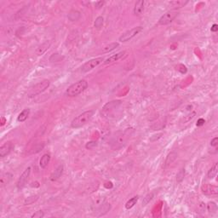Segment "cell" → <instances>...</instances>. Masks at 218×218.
Instances as JSON below:
<instances>
[{
    "label": "cell",
    "instance_id": "cell-1",
    "mask_svg": "<svg viewBox=\"0 0 218 218\" xmlns=\"http://www.w3.org/2000/svg\"><path fill=\"white\" fill-rule=\"evenodd\" d=\"M88 88V82L86 80L82 79L77 81L76 83H72L69 87L67 89V91L65 92V94L70 96V97H74L77 96L82 92H83Z\"/></svg>",
    "mask_w": 218,
    "mask_h": 218
},
{
    "label": "cell",
    "instance_id": "cell-2",
    "mask_svg": "<svg viewBox=\"0 0 218 218\" xmlns=\"http://www.w3.org/2000/svg\"><path fill=\"white\" fill-rule=\"evenodd\" d=\"M94 113L95 112L93 110L83 112V113H81L72 119V121L71 122V127L73 129H79V128H81L83 125H85L91 119L94 115Z\"/></svg>",
    "mask_w": 218,
    "mask_h": 218
},
{
    "label": "cell",
    "instance_id": "cell-3",
    "mask_svg": "<svg viewBox=\"0 0 218 218\" xmlns=\"http://www.w3.org/2000/svg\"><path fill=\"white\" fill-rule=\"evenodd\" d=\"M50 82L48 79L43 80L42 82L36 83L35 85L32 86L28 90V97H34L36 95H40L41 93L45 91L48 88L50 87Z\"/></svg>",
    "mask_w": 218,
    "mask_h": 218
},
{
    "label": "cell",
    "instance_id": "cell-4",
    "mask_svg": "<svg viewBox=\"0 0 218 218\" xmlns=\"http://www.w3.org/2000/svg\"><path fill=\"white\" fill-rule=\"evenodd\" d=\"M120 105H121L120 101H112L104 106L102 110V115L103 117H111Z\"/></svg>",
    "mask_w": 218,
    "mask_h": 218
},
{
    "label": "cell",
    "instance_id": "cell-5",
    "mask_svg": "<svg viewBox=\"0 0 218 218\" xmlns=\"http://www.w3.org/2000/svg\"><path fill=\"white\" fill-rule=\"evenodd\" d=\"M143 30V28L142 27H136V28H134L127 31L124 33H123L122 35L119 37V42H122V43H125V42H128L131 40L133 38H135V36L139 34L140 32H142Z\"/></svg>",
    "mask_w": 218,
    "mask_h": 218
},
{
    "label": "cell",
    "instance_id": "cell-6",
    "mask_svg": "<svg viewBox=\"0 0 218 218\" xmlns=\"http://www.w3.org/2000/svg\"><path fill=\"white\" fill-rule=\"evenodd\" d=\"M178 11L177 10H169L165 14H164L159 20V25L161 26H165L168 24L171 23L173 20L176 19V17L178 16Z\"/></svg>",
    "mask_w": 218,
    "mask_h": 218
},
{
    "label": "cell",
    "instance_id": "cell-7",
    "mask_svg": "<svg viewBox=\"0 0 218 218\" xmlns=\"http://www.w3.org/2000/svg\"><path fill=\"white\" fill-rule=\"evenodd\" d=\"M104 61L103 57H98V58H95V59L90 60L89 61L85 62L82 66L81 68V72H87L93 70L94 68H95L96 67H98L100 64H102Z\"/></svg>",
    "mask_w": 218,
    "mask_h": 218
},
{
    "label": "cell",
    "instance_id": "cell-8",
    "mask_svg": "<svg viewBox=\"0 0 218 218\" xmlns=\"http://www.w3.org/2000/svg\"><path fill=\"white\" fill-rule=\"evenodd\" d=\"M30 174H31V167H28L23 171V173L20 175V177L18 179L17 185H16L18 189H22L25 187L26 183L28 182V178H29V176H30Z\"/></svg>",
    "mask_w": 218,
    "mask_h": 218
},
{
    "label": "cell",
    "instance_id": "cell-9",
    "mask_svg": "<svg viewBox=\"0 0 218 218\" xmlns=\"http://www.w3.org/2000/svg\"><path fill=\"white\" fill-rule=\"evenodd\" d=\"M202 193L207 196H213L218 194V187L215 185H211L210 183H205L201 187Z\"/></svg>",
    "mask_w": 218,
    "mask_h": 218
},
{
    "label": "cell",
    "instance_id": "cell-10",
    "mask_svg": "<svg viewBox=\"0 0 218 218\" xmlns=\"http://www.w3.org/2000/svg\"><path fill=\"white\" fill-rule=\"evenodd\" d=\"M12 148H13V144L11 142H7L4 143L0 147V157L4 158L5 156H7L11 152Z\"/></svg>",
    "mask_w": 218,
    "mask_h": 218
},
{
    "label": "cell",
    "instance_id": "cell-11",
    "mask_svg": "<svg viewBox=\"0 0 218 218\" xmlns=\"http://www.w3.org/2000/svg\"><path fill=\"white\" fill-rule=\"evenodd\" d=\"M124 56H126V53H125V52H119V53H117V54H115V55H113V56H110L109 58H107V60H105V61H104V63L109 64L112 63V62H114V61H118L119 60L123 59Z\"/></svg>",
    "mask_w": 218,
    "mask_h": 218
},
{
    "label": "cell",
    "instance_id": "cell-12",
    "mask_svg": "<svg viewBox=\"0 0 218 218\" xmlns=\"http://www.w3.org/2000/svg\"><path fill=\"white\" fill-rule=\"evenodd\" d=\"M188 1H184V0H177V1H171L169 2V5L172 8V10H177L178 9H181L184 7Z\"/></svg>",
    "mask_w": 218,
    "mask_h": 218
},
{
    "label": "cell",
    "instance_id": "cell-13",
    "mask_svg": "<svg viewBox=\"0 0 218 218\" xmlns=\"http://www.w3.org/2000/svg\"><path fill=\"white\" fill-rule=\"evenodd\" d=\"M50 47V43L48 42V41H46V42L43 43L41 45H39V47L37 48V50H36V54H37L38 56H42V55H44V53L47 51Z\"/></svg>",
    "mask_w": 218,
    "mask_h": 218
},
{
    "label": "cell",
    "instance_id": "cell-14",
    "mask_svg": "<svg viewBox=\"0 0 218 218\" xmlns=\"http://www.w3.org/2000/svg\"><path fill=\"white\" fill-rule=\"evenodd\" d=\"M144 3L145 2L143 0H140L135 3L134 10H133L135 16H141L142 14L143 10H144Z\"/></svg>",
    "mask_w": 218,
    "mask_h": 218
},
{
    "label": "cell",
    "instance_id": "cell-15",
    "mask_svg": "<svg viewBox=\"0 0 218 218\" xmlns=\"http://www.w3.org/2000/svg\"><path fill=\"white\" fill-rule=\"evenodd\" d=\"M63 168L64 167L62 164H61V165L57 167L56 169V171H54L51 174V176H50V180L54 182V181H56L57 179H59L61 177V176L63 173Z\"/></svg>",
    "mask_w": 218,
    "mask_h": 218
},
{
    "label": "cell",
    "instance_id": "cell-16",
    "mask_svg": "<svg viewBox=\"0 0 218 218\" xmlns=\"http://www.w3.org/2000/svg\"><path fill=\"white\" fill-rule=\"evenodd\" d=\"M105 203H106V198L104 197H97V198H95V199L93 200L92 207L95 210H98L99 208H101L103 205Z\"/></svg>",
    "mask_w": 218,
    "mask_h": 218
},
{
    "label": "cell",
    "instance_id": "cell-17",
    "mask_svg": "<svg viewBox=\"0 0 218 218\" xmlns=\"http://www.w3.org/2000/svg\"><path fill=\"white\" fill-rule=\"evenodd\" d=\"M50 161V155L49 154V153L44 154L41 157V159H40L39 160L40 167H41L42 169H45V168L48 166Z\"/></svg>",
    "mask_w": 218,
    "mask_h": 218
},
{
    "label": "cell",
    "instance_id": "cell-18",
    "mask_svg": "<svg viewBox=\"0 0 218 218\" xmlns=\"http://www.w3.org/2000/svg\"><path fill=\"white\" fill-rule=\"evenodd\" d=\"M176 159H177V153H175V152L170 153L169 154L167 155L166 159H165V161H164V167L169 166V165L171 164Z\"/></svg>",
    "mask_w": 218,
    "mask_h": 218
},
{
    "label": "cell",
    "instance_id": "cell-19",
    "mask_svg": "<svg viewBox=\"0 0 218 218\" xmlns=\"http://www.w3.org/2000/svg\"><path fill=\"white\" fill-rule=\"evenodd\" d=\"M29 114H30V109H29V108L24 109L23 111L20 112V114L18 115L17 121H18V122H20V123H23V122H25V121L28 119Z\"/></svg>",
    "mask_w": 218,
    "mask_h": 218
},
{
    "label": "cell",
    "instance_id": "cell-20",
    "mask_svg": "<svg viewBox=\"0 0 218 218\" xmlns=\"http://www.w3.org/2000/svg\"><path fill=\"white\" fill-rule=\"evenodd\" d=\"M217 171H218V164L217 163H215L213 164V166L210 168L208 173H207V177L209 179H213L216 176L217 174Z\"/></svg>",
    "mask_w": 218,
    "mask_h": 218
},
{
    "label": "cell",
    "instance_id": "cell-21",
    "mask_svg": "<svg viewBox=\"0 0 218 218\" xmlns=\"http://www.w3.org/2000/svg\"><path fill=\"white\" fill-rule=\"evenodd\" d=\"M12 179V175L10 173H4V174L2 175L1 178H0V182H1V185L2 186H5L7 185L10 180Z\"/></svg>",
    "mask_w": 218,
    "mask_h": 218
},
{
    "label": "cell",
    "instance_id": "cell-22",
    "mask_svg": "<svg viewBox=\"0 0 218 218\" xmlns=\"http://www.w3.org/2000/svg\"><path fill=\"white\" fill-rule=\"evenodd\" d=\"M138 199L139 196H135V197L131 198V199H129L126 202V204H125V209H126V210H130L131 208H133V207L135 206V204L137 203Z\"/></svg>",
    "mask_w": 218,
    "mask_h": 218
},
{
    "label": "cell",
    "instance_id": "cell-23",
    "mask_svg": "<svg viewBox=\"0 0 218 218\" xmlns=\"http://www.w3.org/2000/svg\"><path fill=\"white\" fill-rule=\"evenodd\" d=\"M80 16H81L80 12H79L78 10H72L68 14V19L71 21H76V20H79Z\"/></svg>",
    "mask_w": 218,
    "mask_h": 218
},
{
    "label": "cell",
    "instance_id": "cell-24",
    "mask_svg": "<svg viewBox=\"0 0 218 218\" xmlns=\"http://www.w3.org/2000/svg\"><path fill=\"white\" fill-rule=\"evenodd\" d=\"M127 132H128V131H125L124 134H122L121 135H119V136L117 137V139H115V140H117V142H114L113 144H114V145H119H119H123L124 143L125 142L127 138H128Z\"/></svg>",
    "mask_w": 218,
    "mask_h": 218
},
{
    "label": "cell",
    "instance_id": "cell-25",
    "mask_svg": "<svg viewBox=\"0 0 218 218\" xmlns=\"http://www.w3.org/2000/svg\"><path fill=\"white\" fill-rule=\"evenodd\" d=\"M119 46V43L114 42V43H112V44L107 45L106 47L104 48L102 51H103V53H108V52H111L113 51V50H114L115 49H117Z\"/></svg>",
    "mask_w": 218,
    "mask_h": 218
},
{
    "label": "cell",
    "instance_id": "cell-26",
    "mask_svg": "<svg viewBox=\"0 0 218 218\" xmlns=\"http://www.w3.org/2000/svg\"><path fill=\"white\" fill-rule=\"evenodd\" d=\"M39 199V195H35V196H31V197H28L25 199L24 201V205H32L34 202H36L37 200Z\"/></svg>",
    "mask_w": 218,
    "mask_h": 218
},
{
    "label": "cell",
    "instance_id": "cell-27",
    "mask_svg": "<svg viewBox=\"0 0 218 218\" xmlns=\"http://www.w3.org/2000/svg\"><path fill=\"white\" fill-rule=\"evenodd\" d=\"M103 22H104V19L102 16H98L95 20V23H94V27H95L96 29H100V28H102L103 26Z\"/></svg>",
    "mask_w": 218,
    "mask_h": 218
},
{
    "label": "cell",
    "instance_id": "cell-28",
    "mask_svg": "<svg viewBox=\"0 0 218 218\" xmlns=\"http://www.w3.org/2000/svg\"><path fill=\"white\" fill-rule=\"evenodd\" d=\"M207 210L210 213H215L217 210V205L215 202H209L207 205Z\"/></svg>",
    "mask_w": 218,
    "mask_h": 218
},
{
    "label": "cell",
    "instance_id": "cell-29",
    "mask_svg": "<svg viewBox=\"0 0 218 218\" xmlns=\"http://www.w3.org/2000/svg\"><path fill=\"white\" fill-rule=\"evenodd\" d=\"M185 177V169H181L176 174V182L182 183Z\"/></svg>",
    "mask_w": 218,
    "mask_h": 218
},
{
    "label": "cell",
    "instance_id": "cell-30",
    "mask_svg": "<svg viewBox=\"0 0 218 218\" xmlns=\"http://www.w3.org/2000/svg\"><path fill=\"white\" fill-rule=\"evenodd\" d=\"M44 147V143H43V142L39 143V144L35 145V146H34V147L32 148V152L31 153H32V154H33V153H38L42 150Z\"/></svg>",
    "mask_w": 218,
    "mask_h": 218
},
{
    "label": "cell",
    "instance_id": "cell-31",
    "mask_svg": "<svg viewBox=\"0 0 218 218\" xmlns=\"http://www.w3.org/2000/svg\"><path fill=\"white\" fill-rule=\"evenodd\" d=\"M95 147H97V142H96L95 141H91V142L86 143V145H85L86 149H89V150H92V149H94Z\"/></svg>",
    "mask_w": 218,
    "mask_h": 218
},
{
    "label": "cell",
    "instance_id": "cell-32",
    "mask_svg": "<svg viewBox=\"0 0 218 218\" xmlns=\"http://www.w3.org/2000/svg\"><path fill=\"white\" fill-rule=\"evenodd\" d=\"M31 216L32 218H43L44 216V213L42 210H39V211H36L35 213H33Z\"/></svg>",
    "mask_w": 218,
    "mask_h": 218
},
{
    "label": "cell",
    "instance_id": "cell-33",
    "mask_svg": "<svg viewBox=\"0 0 218 218\" xmlns=\"http://www.w3.org/2000/svg\"><path fill=\"white\" fill-rule=\"evenodd\" d=\"M205 207H206V205L205 204L204 202H200L199 205H198V213H204L205 210Z\"/></svg>",
    "mask_w": 218,
    "mask_h": 218
},
{
    "label": "cell",
    "instance_id": "cell-34",
    "mask_svg": "<svg viewBox=\"0 0 218 218\" xmlns=\"http://www.w3.org/2000/svg\"><path fill=\"white\" fill-rule=\"evenodd\" d=\"M153 194H147L145 198H144V199H143V205H146L147 204H148V203L150 202L151 200L153 199Z\"/></svg>",
    "mask_w": 218,
    "mask_h": 218
},
{
    "label": "cell",
    "instance_id": "cell-35",
    "mask_svg": "<svg viewBox=\"0 0 218 218\" xmlns=\"http://www.w3.org/2000/svg\"><path fill=\"white\" fill-rule=\"evenodd\" d=\"M218 145V137H214L210 141V146L211 147H216Z\"/></svg>",
    "mask_w": 218,
    "mask_h": 218
},
{
    "label": "cell",
    "instance_id": "cell-36",
    "mask_svg": "<svg viewBox=\"0 0 218 218\" xmlns=\"http://www.w3.org/2000/svg\"><path fill=\"white\" fill-rule=\"evenodd\" d=\"M195 115H196V113H192L191 114H189V115H187V118L184 121L185 122H188V121H190L191 119H193L195 117Z\"/></svg>",
    "mask_w": 218,
    "mask_h": 218
},
{
    "label": "cell",
    "instance_id": "cell-37",
    "mask_svg": "<svg viewBox=\"0 0 218 218\" xmlns=\"http://www.w3.org/2000/svg\"><path fill=\"white\" fill-rule=\"evenodd\" d=\"M205 119H198L196 125H197V126H202V125H204V124H205Z\"/></svg>",
    "mask_w": 218,
    "mask_h": 218
},
{
    "label": "cell",
    "instance_id": "cell-38",
    "mask_svg": "<svg viewBox=\"0 0 218 218\" xmlns=\"http://www.w3.org/2000/svg\"><path fill=\"white\" fill-rule=\"evenodd\" d=\"M104 4H105V2L104 1H98V2H95V7H97V8H101V7H102L104 5Z\"/></svg>",
    "mask_w": 218,
    "mask_h": 218
},
{
    "label": "cell",
    "instance_id": "cell-39",
    "mask_svg": "<svg viewBox=\"0 0 218 218\" xmlns=\"http://www.w3.org/2000/svg\"><path fill=\"white\" fill-rule=\"evenodd\" d=\"M211 32H217L218 31V25L217 24H213L212 25V27H211Z\"/></svg>",
    "mask_w": 218,
    "mask_h": 218
}]
</instances>
